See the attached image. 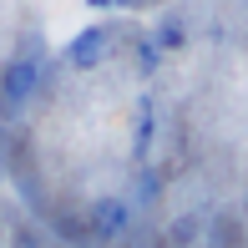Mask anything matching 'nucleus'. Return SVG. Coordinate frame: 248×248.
I'll return each instance as SVG.
<instances>
[{
    "mask_svg": "<svg viewBox=\"0 0 248 248\" xmlns=\"http://www.w3.org/2000/svg\"><path fill=\"white\" fill-rule=\"evenodd\" d=\"M137 61H142V71H157V61H162V51H157L152 41H142V46H137Z\"/></svg>",
    "mask_w": 248,
    "mask_h": 248,
    "instance_id": "obj_6",
    "label": "nucleus"
},
{
    "mask_svg": "<svg viewBox=\"0 0 248 248\" xmlns=\"http://www.w3.org/2000/svg\"><path fill=\"white\" fill-rule=\"evenodd\" d=\"M36 86H41V61L36 56L5 61V71H0V101H5V107H26V101L36 96Z\"/></svg>",
    "mask_w": 248,
    "mask_h": 248,
    "instance_id": "obj_1",
    "label": "nucleus"
},
{
    "mask_svg": "<svg viewBox=\"0 0 248 248\" xmlns=\"http://www.w3.org/2000/svg\"><path fill=\"white\" fill-rule=\"evenodd\" d=\"M107 51H111V31H107V26H86V31H76V36H71L66 61H71L76 71H92V66L107 61Z\"/></svg>",
    "mask_w": 248,
    "mask_h": 248,
    "instance_id": "obj_2",
    "label": "nucleus"
},
{
    "mask_svg": "<svg viewBox=\"0 0 248 248\" xmlns=\"http://www.w3.org/2000/svg\"><path fill=\"white\" fill-rule=\"evenodd\" d=\"M86 223H92V238H96V243H111V238L127 233L132 213H127V202H122V198H96L92 213H86Z\"/></svg>",
    "mask_w": 248,
    "mask_h": 248,
    "instance_id": "obj_3",
    "label": "nucleus"
},
{
    "mask_svg": "<svg viewBox=\"0 0 248 248\" xmlns=\"http://www.w3.org/2000/svg\"><path fill=\"white\" fill-rule=\"evenodd\" d=\"M0 243H5V223H0Z\"/></svg>",
    "mask_w": 248,
    "mask_h": 248,
    "instance_id": "obj_9",
    "label": "nucleus"
},
{
    "mask_svg": "<svg viewBox=\"0 0 248 248\" xmlns=\"http://www.w3.org/2000/svg\"><path fill=\"white\" fill-rule=\"evenodd\" d=\"M111 5H142V0H111Z\"/></svg>",
    "mask_w": 248,
    "mask_h": 248,
    "instance_id": "obj_8",
    "label": "nucleus"
},
{
    "mask_svg": "<svg viewBox=\"0 0 248 248\" xmlns=\"http://www.w3.org/2000/svg\"><path fill=\"white\" fill-rule=\"evenodd\" d=\"M183 41H187V26L177 16H167L162 26H157V36H152V46L157 51H183Z\"/></svg>",
    "mask_w": 248,
    "mask_h": 248,
    "instance_id": "obj_4",
    "label": "nucleus"
},
{
    "mask_svg": "<svg viewBox=\"0 0 248 248\" xmlns=\"http://www.w3.org/2000/svg\"><path fill=\"white\" fill-rule=\"evenodd\" d=\"M147 137H152V107L142 101V122H137V152H147Z\"/></svg>",
    "mask_w": 248,
    "mask_h": 248,
    "instance_id": "obj_5",
    "label": "nucleus"
},
{
    "mask_svg": "<svg viewBox=\"0 0 248 248\" xmlns=\"http://www.w3.org/2000/svg\"><path fill=\"white\" fill-rule=\"evenodd\" d=\"M86 10H111V0H86Z\"/></svg>",
    "mask_w": 248,
    "mask_h": 248,
    "instance_id": "obj_7",
    "label": "nucleus"
}]
</instances>
